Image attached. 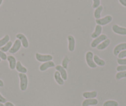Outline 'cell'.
<instances>
[{"label":"cell","mask_w":126,"mask_h":106,"mask_svg":"<svg viewBox=\"0 0 126 106\" xmlns=\"http://www.w3.org/2000/svg\"><path fill=\"white\" fill-rule=\"evenodd\" d=\"M19 78H20V87L22 91H25L27 88L28 86V78L27 76L24 73L19 74Z\"/></svg>","instance_id":"1"},{"label":"cell","mask_w":126,"mask_h":106,"mask_svg":"<svg viewBox=\"0 0 126 106\" xmlns=\"http://www.w3.org/2000/svg\"><path fill=\"white\" fill-rule=\"evenodd\" d=\"M85 59L88 66L92 68H95L97 67V65L93 60V54L92 52H88L86 53Z\"/></svg>","instance_id":"2"},{"label":"cell","mask_w":126,"mask_h":106,"mask_svg":"<svg viewBox=\"0 0 126 106\" xmlns=\"http://www.w3.org/2000/svg\"><path fill=\"white\" fill-rule=\"evenodd\" d=\"M112 21V17L111 15L106 16L105 17L103 18H100V19H96L95 22L97 24V25H100L101 26L102 25H106L108 24L109 23L111 22Z\"/></svg>","instance_id":"3"},{"label":"cell","mask_w":126,"mask_h":106,"mask_svg":"<svg viewBox=\"0 0 126 106\" xmlns=\"http://www.w3.org/2000/svg\"><path fill=\"white\" fill-rule=\"evenodd\" d=\"M108 39L107 36L105 34H101L100 35L99 37H98L97 38L94 39V40H93L92 41V42L91 43V47L92 48H95V47H97L99 44L103 42V41H105V40H106Z\"/></svg>","instance_id":"4"},{"label":"cell","mask_w":126,"mask_h":106,"mask_svg":"<svg viewBox=\"0 0 126 106\" xmlns=\"http://www.w3.org/2000/svg\"><path fill=\"white\" fill-rule=\"evenodd\" d=\"M36 59L40 62H47L51 61L53 60V57L51 55H42L40 53H37L35 55Z\"/></svg>","instance_id":"5"},{"label":"cell","mask_w":126,"mask_h":106,"mask_svg":"<svg viewBox=\"0 0 126 106\" xmlns=\"http://www.w3.org/2000/svg\"><path fill=\"white\" fill-rule=\"evenodd\" d=\"M112 30L116 34L121 35H126V28L119 26L117 24H114L112 26Z\"/></svg>","instance_id":"6"},{"label":"cell","mask_w":126,"mask_h":106,"mask_svg":"<svg viewBox=\"0 0 126 106\" xmlns=\"http://www.w3.org/2000/svg\"><path fill=\"white\" fill-rule=\"evenodd\" d=\"M16 38L17 39L20 40L22 43V45L24 48H27L29 47V41H28L27 37H25L24 34H21V33H19V34L16 35Z\"/></svg>","instance_id":"7"},{"label":"cell","mask_w":126,"mask_h":106,"mask_svg":"<svg viewBox=\"0 0 126 106\" xmlns=\"http://www.w3.org/2000/svg\"><path fill=\"white\" fill-rule=\"evenodd\" d=\"M21 45L22 43L20 40H16L15 41V42H14V45H13L11 49L9 50V53H12V54H14V53H16V52H17L20 48V47H21Z\"/></svg>","instance_id":"8"},{"label":"cell","mask_w":126,"mask_h":106,"mask_svg":"<svg viewBox=\"0 0 126 106\" xmlns=\"http://www.w3.org/2000/svg\"><path fill=\"white\" fill-rule=\"evenodd\" d=\"M126 50V43H121L117 45V46L115 47L114 48L113 53L115 56H117L120 52H121L123 50Z\"/></svg>","instance_id":"9"},{"label":"cell","mask_w":126,"mask_h":106,"mask_svg":"<svg viewBox=\"0 0 126 106\" xmlns=\"http://www.w3.org/2000/svg\"><path fill=\"white\" fill-rule=\"evenodd\" d=\"M67 40H68V48L70 52H73L75 49V46H76V41L75 38L72 35H69L67 36Z\"/></svg>","instance_id":"10"},{"label":"cell","mask_w":126,"mask_h":106,"mask_svg":"<svg viewBox=\"0 0 126 106\" xmlns=\"http://www.w3.org/2000/svg\"><path fill=\"white\" fill-rule=\"evenodd\" d=\"M98 103V101L96 99H87L84 100L82 104V106H96Z\"/></svg>","instance_id":"11"},{"label":"cell","mask_w":126,"mask_h":106,"mask_svg":"<svg viewBox=\"0 0 126 106\" xmlns=\"http://www.w3.org/2000/svg\"><path fill=\"white\" fill-rule=\"evenodd\" d=\"M56 69L58 71H59V73L61 74V76L62 78L63 79L64 81H66L67 79V74L66 72V69L63 68L62 66L58 65L56 66Z\"/></svg>","instance_id":"12"},{"label":"cell","mask_w":126,"mask_h":106,"mask_svg":"<svg viewBox=\"0 0 126 106\" xmlns=\"http://www.w3.org/2000/svg\"><path fill=\"white\" fill-rule=\"evenodd\" d=\"M55 66V64L52 61H49V62H47L43 63L40 66V70L42 71H44L47 70L48 68H51V67H54Z\"/></svg>","instance_id":"13"},{"label":"cell","mask_w":126,"mask_h":106,"mask_svg":"<svg viewBox=\"0 0 126 106\" xmlns=\"http://www.w3.org/2000/svg\"><path fill=\"white\" fill-rule=\"evenodd\" d=\"M102 26L100 25H96L95 27V29H94V31L91 35V37L93 39H96L98 37H99L101 34V32H102Z\"/></svg>","instance_id":"14"},{"label":"cell","mask_w":126,"mask_h":106,"mask_svg":"<svg viewBox=\"0 0 126 106\" xmlns=\"http://www.w3.org/2000/svg\"><path fill=\"white\" fill-rule=\"evenodd\" d=\"M110 43H111V41H110V39H107L105 40V41L101 42L100 44H99L96 47V48H97V49L99 50H103L107 48V47L110 45Z\"/></svg>","instance_id":"15"},{"label":"cell","mask_w":126,"mask_h":106,"mask_svg":"<svg viewBox=\"0 0 126 106\" xmlns=\"http://www.w3.org/2000/svg\"><path fill=\"white\" fill-rule=\"evenodd\" d=\"M7 60L9 62V68H11V69H14L16 68V60L15 57H14L13 56H8Z\"/></svg>","instance_id":"16"},{"label":"cell","mask_w":126,"mask_h":106,"mask_svg":"<svg viewBox=\"0 0 126 106\" xmlns=\"http://www.w3.org/2000/svg\"><path fill=\"white\" fill-rule=\"evenodd\" d=\"M97 96L96 91L92 92H85L83 93V97L85 99H94Z\"/></svg>","instance_id":"17"},{"label":"cell","mask_w":126,"mask_h":106,"mask_svg":"<svg viewBox=\"0 0 126 106\" xmlns=\"http://www.w3.org/2000/svg\"><path fill=\"white\" fill-rule=\"evenodd\" d=\"M16 68L17 71L20 72V73H24L25 74L27 72V69L22 64V63H20V62L18 61L16 63Z\"/></svg>","instance_id":"18"},{"label":"cell","mask_w":126,"mask_h":106,"mask_svg":"<svg viewBox=\"0 0 126 106\" xmlns=\"http://www.w3.org/2000/svg\"><path fill=\"white\" fill-rule=\"evenodd\" d=\"M54 79H55L56 81V83L58 85H63L64 83V81L63 79L62 78L61 74L59 73V72L58 71L54 73Z\"/></svg>","instance_id":"19"},{"label":"cell","mask_w":126,"mask_h":106,"mask_svg":"<svg viewBox=\"0 0 126 106\" xmlns=\"http://www.w3.org/2000/svg\"><path fill=\"white\" fill-rule=\"evenodd\" d=\"M103 10V7L101 5L95 9L94 11V17L95 18V19H98L101 18V13Z\"/></svg>","instance_id":"20"},{"label":"cell","mask_w":126,"mask_h":106,"mask_svg":"<svg viewBox=\"0 0 126 106\" xmlns=\"http://www.w3.org/2000/svg\"><path fill=\"white\" fill-rule=\"evenodd\" d=\"M93 60H94V63H96V65H98L100 66H103L105 65V61L99 58V57L98 55H94L93 57Z\"/></svg>","instance_id":"21"},{"label":"cell","mask_w":126,"mask_h":106,"mask_svg":"<svg viewBox=\"0 0 126 106\" xmlns=\"http://www.w3.org/2000/svg\"><path fill=\"white\" fill-rule=\"evenodd\" d=\"M9 40H10V37L9 35H6L3 38L0 39V48H1L2 47L5 45L8 42H9Z\"/></svg>","instance_id":"22"},{"label":"cell","mask_w":126,"mask_h":106,"mask_svg":"<svg viewBox=\"0 0 126 106\" xmlns=\"http://www.w3.org/2000/svg\"><path fill=\"white\" fill-rule=\"evenodd\" d=\"M13 46V43H12L11 41H9V42L6 43L4 46L2 47L1 48H0V50L3 52H7L8 51H9L11 49V48Z\"/></svg>","instance_id":"23"},{"label":"cell","mask_w":126,"mask_h":106,"mask_svg":"<svg viewBox=\"0 0 126 106\" xmlns=\"http://www.w3.org/2000/svg\"><path fill=\"white\" fill-rule=\"evenodd\" d=\"M119 104L117 101H107L103 104V106H118Z\"/></svg>","instance_id":"24"},{"label":"cell","mask_w":126,"mask_h":106,"mask_svg":"<svg viewBox=\"0 0 126 106\" xmlns=\"http://www.w3.org/2000/svg\"><path fill=\"white\" fill-rule=\"evenodd\" d=\"M126 78V71H119L116 75V79L117 80H120L121 79Z\"/></svg>","instance_id":"25"},{"label":"cell","mask_w":126,"mask_h":106,"mask_svg":"<svg viewBox=\"0 0 126 106\" xmlns=\"http://www.w3.org/2000/svg\"><path fill=\"white\" fill-rule=\"evenodd\" d=\"M69 62V59L68 57H66L64 58V60H63V62H62V64H63L62 66L65 69H66L67 68V64H68Z\"/></svg>","instance_id":"26"},{"label":"cell","mask_w":126,"mask_h":106,"mask_svg":"<svg viewBox=\"0 0 126 106\" xmlns=\"http://www.w3.org/2000/svg\"><path fill=\"white\" fill-rule=\"evenodd\" d=\"M93 5H92V7L94 9H96L98 7H99L100 6V0H93Z\"/></svg>","instance_id":"27"},{"label":"cell","mask_w":126,"mask_h":106,"mask_svg":"<svg viewBox=\"0 0 126 106\" xmlns=\"http://www.w3.org/2000/svg\"><path fill=\"white\" fill-rule=\"evenodd\" d=\"M116 70L117 71H126V65H119L116 68Z\"/></svg>","instance_id":"28"},{"label":"cell","mask_w":126,"mask_h":106,"mask_svg":"<svg viewBox=\"0 0 126 106\" xmlns=\"http://www.w3.org/2000/svg\"><path fill=\"white\" fill-rule=\"evenodd\" d=\"M117 63L121 65H126V58H118L117 59Z\"/></svg>","instance_id":"29"},{"label":"cell","mask_w":126,"mask_h":106,"mask_svg":"<svg viewBox=\"0 0 126 106\" xmlns=\"http://www.w3.org/2000/svg\"><path fill=\"white\" fill-rule=\"evenodd\" d=\"M117 56H118V58H120V59H121V58H126V50H123L121 52H120Z\"/></svg>","instance_id":"30"},{"label":"cell","mask_w":126,"mask_h":106,"mask_svg":"<svg viewBox=\"0 0 126 106\" xmlns=\"http://www.w3.org/2000/svg\"><path fill=\"white\" fill-rule=\"evenodd\" d=\"M7 58H8V57H7V55H6V53H4V52H2V51L0 50V58L3 60H6L7 59Z\"/></svg>","instance_id":"31"},{"label":"cell","mask_w":126,"mask_h":106,"mask_svg":"<svg viewBox=\"0 0 126 106\" xmlns=\"http://www.w3.org/2000/svg\"><path fill=\"white\" fill-rule=\"evenodd\" d=\"M7 102L6 99L4 98L3 96H2L1 94H0V102H1V103H6Z\"/></svg>","instance_id":"32"},{"label":"cell","mask_w":126,"mask_h":106,"mask_svg":"<svg viewBox=\"0 0 126 106\" xmlns=\"http://www.w3.org/2000/svg\"><path fill=\"white\" fill-rule=\"evenodd\" d=\"M119 1L122 6L126 7V0H119Z\"/></svg>","instance_id":"33"},{"label":"cell","mask_w":126,"mask_h":106,"mask_svg":"<svg viewBox=\"0 0 126 106\" xmlns=\"http://www.w3.org/2000/svg\"><path fill=\"white\" fill-rule=\"evenodd\" d=\"M4 106H15L13 103H11V102H6L5 103V105H4Z\"/></svg>","instance_id":"34"},{"label":"cell","mask_w":126,"mask_h":106,"mask_svg":"<svg viewBox=\"0 0 126 106\" xmlns=\"http://www.w3.org/2000/svg\"><path fill=\"white\" fill-rule=\"evenodd\" d=\"M4 86V83L1 80H0V87H3Z\"/></svg>","instance_id":"35"},{"label":"cell","mask_w":126,"mask_h":106,"mask_svg":"<svg viewBox=\"0 0 126 106\" xmlns=\"http://www.w3.org/2000/svg\"><path fill=\"white\" fill-rule=\"evenodd\" d=\"M0 106H5L4 104H3V103L1 102H0Z\"/></svg>","instance_id":"36"},{"label":"cell","mask_w":126,"mask_h":106,"mask_svg":"<svg viewBox=\"0 0 126 106\" xmlns=\"http://www.w3.org/2000/svg\"><path fill=\"white\" fill-rule=\"evenodd\" d=\"M2 3H3V0H0V6L1 5Z\"/></svg>","instance_id":"37"},{"label":"cell","mask_w":126,"mask_h":106,"mask_svg":"<svg viewBox=\"0 0 126 106\" xmlns=\"http://www.w3.org/2000/svg\"><path fill=\"white\" fill-rule=\"evenodd\" d=\"M1 58H0V62H1Z\"/></svg>","instance_id":"38"}]
</instances>
